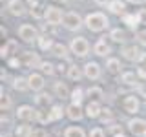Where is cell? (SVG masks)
I'll return each mask as SVG.
<instances>
[{
    "label": "cell",
    "instance_id": "44",
    "mask_svg": "<svg viewBox=\"0 0 146 137\" xmlns=\"http://www.w3.org/2000/svg\"><path fill=\"white\" fill-rule=\"evenodd\" d=\"M27 4L31 7H36V6H40V0H27Z\"/></svg>",
    "mask_w": 146,
    "mask_h": 137
},
{
    "label": "cell",
    "instance_id": "10",
    "mask_svg": "<svg viewBox=\"0 0 146 137\" xmlns=\"http://www.w3.org/2000/svg\"><path fill=\"white\" fill-rule=\"evenodd\" d=\"M84 75L88 77L90 80H97L100 77V66L97 62H88L84 66Z\"/></svg>",
    "mask_w": 146,
    "mask_h": 137
},
{
    "label": "cell",
    "instance_id": "6",
    "mask_svg": "<svg viewBox=\"0 0 146 137\" xmlns=\"http://www.w3.org/2000/svg\"><path fill=\"white\" fill-rule=\"evenodd\" d=\"M17 119H18V121H24V122L33 121V119H36V112L31 106L24 104V106H20V108L17 110Z\"/></svg>",
    "mask_w": 146,
    "mask_h": 137
},
{
    "label": "cell",
    "instance_id": "35",
    "mask_svg": "<svg viewBox=\"0 0 146 137\" xmlns=\"http://www.w3.org/2000/svg\"><path fill=\"white\" fill-rule=\"evenodd\" d=\"M0 108H2V112H6V110L11 108V99H9V95L2 93V102H0Z\"/></svg>",
    "mask_w": 146,
    "mask_h": 137
},
{
    "label": "cell",
    "instance_id": "29",
    "mask_svg": "<svg viewBox=\"0 0 146 137\" xmlns=\"http://www.w3.org/2000/svg\"><path fill=\"white\" fill-rule=\"evenodd\" d=\"M53 90H55V93H57L58 97H62V99L68 95V88H66V84H64V82H55Z\"/></svg>",
    "mask_w": 146,
    "mask_h": 137
},
{
    "label": "cell",
    "instance_id": "34",
    "mask_svg": "<svg viewBox=\"0 0 146 137\" xmlns=\"http://www.w3.org/2000/svg\"><path fill=\"white\" fill-rule=\"evenodd\" d=\"M38 68H40V70H42L44 73H48V75H53V73H55V70H53L55 66H53L51 62H40V66H38Z\"/></svg>",
    "mask_w": 146,
    "mask_h": 137
},
{
    "label": "cell",
    "instance_id": "26",
    "mask_svg": "<svg viewBox=\"0 0 146 137\" xmlns=\"http://www.w3.org/2000/svg\"><path fill=\"white\" fill-rule=\"evenodd\" d=\"M13 88L18 90V91H26V90H29V80L18 77V79H15V82H13Z\"/></svg>",
    "mask_w": 146,
    "mask_h": 137
},
{
    "label": "cell",
    "instance_id": "17",
    "mask_svg": "<svg viewBox=\"0 0 146 137\" xmlns=\"http://www.w3.org/2000/svg\"><path fill=\"white\" fill-rule=\"evenodd\" d=\"M66 112H68V117L71 119V121H80L82 119V112H80V106L79 104H70V106L66 108Z\"/></svg>",
    "mask_w": 146,
    "mask_h": 137
},
{
    "label": "cell",
    "instance_id": "25",
    "mask_svg": "<svg viewBox=\"0 0 146 137\" xmlns=\"http://www.w3.org/2000/svg\"><path fill=\"white\" fill-rule=\"evenodd\" d=\"M15 135L17 137H31V135H33V130H31L27 124H20V126H17Z\"/></svg>",
    "mask_w": 146,
    "mask_h": 137
},
{
    "label": "cell",
    "instance_id": "37",
    "mask_svg": "<svg viewBox=\"0 0 146 137\" xmlns=\"http://www.w3.org/2000/svg\"><path fill=\"white\" fill-rule=\"evenodd\" d=\"M90 137H104V130L102 128H93V130H90Z\"/></svg>",
    "mask_w": 146,
    "mask_h": 137
},
{
    "label": "cell",
    "instance_id": "15",
    "mask_svg": "<svg viewBox=\"0 0 146 137\" xmlns=\"http://www.w3.org/2000/svg\"><path fill=\"white\" fill-rule=\"evenodd\" d=\"M121 53H122L124 59H128V61H139V57H141V51H139L137 46H124Z\"/></svg>",
    "mask_w": 146,
    "mask_h": 137
},
{
    "label": "cell",
    "instance_id": "21",
    "mask_svg": "<svg viewBox=\"0 0 146 137\" xmlns=\"http://www.w3.org/2000/svg\"><path fill=\"white\" fill-rule=\"evenodd\" d=\"M110 39H111L113 42H124V40H126V33L121 29V27H117V29L110 31Z\"/></svg>",
    "mask_w": 146,
    "mask_h": 137
},
{
    "label": "cell",
    "instance_id": "41",
    "mask_svg": "<svg viewBox=\"0 0 146 137\" xmlns=\"http://www.w3.org/2000/svg\"><path fill=\"white\" fill-rule=\"evenodd\" d=\"M31 137H48V134H46L42 128H38V130H35V132H33V135H31Z\"/></svg>",
    "mask_w": 146,
    "mask_h": 137
},
{
    "label": "cell",
    "instance_id": "19",
    "mask_svg": "<svg viewBox=\"0 0 146 137\" xmlns=\"http://www.w3.org/2000/svg\"><path fill=\"white\" fill-rule=\"evenodd\" d=\"M38 48L42 49V51H49V49H53V46H55V42H53V39H49V37H46V35H42V37H38Z\"/></svg>",
    "mask_w": 146,
    "mask_h": 137
},
{
    "label": "cell",
    "instance_id": "16",
    "mask_svg": "<svg viewBox=\"0 0 146 137\" xmlns=\"http://www.w3.org/2000/svg\"><path fill=\"white\" fill-rule=\"evenodd\" d=\"M108 9H110V13H113V15H124L126 4L121 2V0H110V2H108Z\"/></svg>",
    "mask_w": 146,
    "mask_h": 137
},
{
    "label": "cell",
    "instance_id": "33",
    "mask_svg": "<svg viewBox=\"0 0 146 137\" xmlns=\"http://www.w3.org/2000/svg\"><path fill=\"white\" fill-rule=\"evenodd\" d=\"M82 88H75L71 91V100H73V104H80L82 102Z\"/></svg>",
    "mask_w": 146,
    "mask_h": 137
},
{
    "label": "cell",
    "instance_id": "30",
    "mask_svg": "<svg viewBox=\"0 0 146 137\" xmlns=\"http://www.w3.org/2000/svg\"><path fill=\"white\" fill-rule=\"evenodd\" d=\"M88 97H91L93 100H99L102 97V88H99V86H91L88 90Z\"/></svg>",
    "mask_w": 146,
    "mask_h": 137
},
{
    "label": "cell",
    "instance_id": "46",
    "mask_svg": "<svg viewBox=\"0 0 146 137\" xmlns=\"http://www.w3.org/2000/svg\"><path fill=\"white\" fill-rule=\"evenodd\" d=\"M128 2H131V4H143V2H146V0H128Z\"/></svg>",
    "mask_w": 146,
    "mask_h": 137
},
{
    "label": "cell",
    "instance_id": "45",
    "mask_svg": "<svg viewBox=\"0 0 146 137\" xmlns=\"http://www.w3.org/2000/svg\"><path fill=\"white\" fill-rule=\"evenodd\" d=\"M110 130H111V132H113V134H115V135H117V134H119V132H121V128H119V126H111V128H110Z\"/></svg>",
    "mask_w": 146,
    "mask_h": 137
},
{
    "label": "cell",
    "instance_id": "14",
    "mask_svg": "<svg viewBox=\"0 0 146 137\" xmlns=\"http://www.w3.org/2000/svg\"><path fill=\"white\" fill-rule=\"evenodd\" d=\"M100 112H102V108H100L99 100H90L88 106H86V115L90 119H97L100 117Z\"/></svg>",
    "mask_w": 146,
    "mask_h": 137
},
{
    "label": "cell",
    "instance_id": "40",
    "mask_svg": "<svg viewBox=\"0 0 146 137\" xmlns=\"http://www.w3.org/2000/svg\"><path fill=\"white\" fill-rule=\"evenodd\" d=\"M137 64H139V68H146V53H141L139 61H137Z\"/></svg>",
    "mask_w": 146,
    "mask_h": 137
},
{
    "label": "cell",
    "instance_id": "5",
    "mask_svg": "<svg viewBox=\"0 0 146 137\" xmlns=\"http://www.w3.org/2000/svg\"><path fill=\"white\" fill-rule=\"evenodd\" d=\"M18 37H20L24 42H33V40H38V31L31 24H22L18 27Z\"/></svg>",
    "mask_w": 146,
    "mask_h": 137
},
{
    "label": "cell",
    "instance_id": "11",
    "mask_svg": "<svg viewBox=\"0 0 146 137\" xmlns=\"http://www.w3.org/2000/svg\"><path fill=\"white\" fill-rule=\"evenodd\" d=\"M24 2L22 0H9L7 2V11L11 13L13 17H22L24 15Z\"/></svg>",
    "mask_w": 146,
    "mask_h": 137
},
{
    "label": "cell",
    "instance_id": "42",
    "mask_svg": "<svg viewBox=\"0 0 146 137\" xmlns=\"http://www.w3.org/2000/svg\"><path fill=\"white\" fill-rule=\"evenodd\" d=\"M102 112H104V115H102V121H110V119H111V113H110V112H111V110H102Z\"/></svg>",
    "mask_w": 146,
    "mask_h": 137
},
{
    "label": "cell",
    "instance_id": "38",
    "mask_svg": "<svg viewBox=\"0 0 146 137\" xmlns=\"http://www.w3.org/2000/svg\"><path fill=\"white\" fill-rule=\"evenodd\" d=\"M20 64H22V61L18 57H15V59H9V66L11 68H20Z\"/></svg>",
    "mask_w": 146,
    "mask_h": 137
},
{
    "label": "cell",
    "instance_id": "9",
    "mask_svg": "<svg viewBox=\"0 0 146 137\" xmlns=\"http://www.w3.org/2000/svg\"><path fill=\"white\" fill-rule=\"evenodd\" d=\"M93 53L99 55V57H106V55L111 53V46L106 42V39H100V40H97V42H95V46H93Z\"/></svg>",
    "mask_w": 146,
    "mask_h": 137
},
{
    "label": "cell",
    "instance_id": "43",
    "mask_svg": "<svg viewBox=\"0 0 146 137\" xmlns=\"http://www.w3.org/2000/svg\"><path fill=\"white\" fill-rule=\"evenodd\" d=\"M137 73H139V77L146 79V68H139V70H137Z\"/></svg>",
    "mask_w": 146,
    "mask_h": 137
},
{
    "label": "cell",
    "instance_id": "7",
    "mask_svg": "<svg viewBox=\"0 0 146 137\" xmlns=\"http://www.w3.org/2000/svg\"><path fill=\"white\" fill-rule=\"evenodd\" d=\"M139 99L133 97V95H128V97H124V100H122V108H124L126 113H137L139 112Z\"/></svg>",
    "mask_w": 146,
    "mask_h": 137
},
{
    "label": "cell",
    "instance_id": "8",
    "mask_svg": "<svg viewBox=\"0 0 146 137\" xmlns=\"http://www.w3.org/2000/svg\"><path fill=\"white\" fill-rule=\"evenodd\" d=\"M128 128L131 130V134L143 135V134H146V121L144 119H131V121L128 122Z\"/></svg>",
    "mask_w": 146,
    "mask_h": 137
},
{
    "label": "cell",
    "instance_id": "27",
    "mask_svg": "<svg viewBox=\"0 0 146 137\" xmlns=\"http://www.w3.org/2000/svg\"><path fill=\"white\" fill-rule=\"evenodd\" d=\"M35 102H36V106L46 108L49 102H51V97H49L48 93H40V95H36V97H35Z\"/></svg>",
    "mask_w": 146,
    "mask_h": 137
},
{
    "label": "cell",
    "instance_id": "31",
    "mask_svg": "<svg viewBox=\"0 0 146 137\" xmlns=\"http://www.w3.org/2000/svg\"><path fill=\"white\" fill-rule=\"evenodd\" d=\"M53 55H57V57H66V53H68V49H66V46L64 44H60V42H57L53 46Z\"/></svg>",
    "mask_w": 146,
    "mask_h": 137
},
{
    "label": "cell",
    "instance_id": "47",
    "mask_svg": "<svg viewBox=\"0 0 146 137\" xmlns=\"http://www.w3.org/2000/svg\"><path fill=\"white\" fill-rule=\"evenodd\" d=\"M53 2H60L62 4V2H68V0H53Z\"/></svg>",
    "mask_w": 146,
    "mask_h": 137
},
{
    "label": "cell",
    "instance_id": "36",
    "mask_svg": "<svg viewBox=\"0 0 146 137\" xmlns=\"http://www.w3.org/2000/svg\"><path fill=\"white\" fill-rule=\"evenodd\" d=\"M135 39H137V42H139V44L146 46V29H141V31H137V33H135Z\"/></svg>",
    "mask_w": 146,
    "mask_h": 137
},
{
    "label": "cell",
    "instance_id": "28",
    "mask_svg": "<svg viewBox=\"0 0 146 137\" xmlns=\"http://www.w3.org/2000/svg\"><path fill=\"white\" fill-rule=\"evenodd\" d=\"M36 121H38V122H42V124H46V122H51V115H49V112H48V110L40 108L38 112H36Z\"/></svg>",
    "mask_w": 146,
    "mask_h": 137
},
{
    "label": "cell",
    "instance_id": "18",
    "mask_svg": "<svg viewBox=\"0 0 146 137\" xmlns=\"http://www.w3.org/2000/svg\"><path fill=\"white\" fill-rule=\"evenodd\" d=\"M122 22H124L128 27L135 29V27L141 24V18H139V15H128V13H124V15H122Z\"/></svg>",
    "mask_w": 146,
    "mask_h": 137
},
{
    "label": "cell",
    "instance_id": "12",
    "mask_svg": "<svg viewBox=\"0 0 146 137\" xmlns=\"http://www.w3.org/2000/svg\"><path fill=\"white\" fill-rule=\"evenodd\" d=\"M20 61H22V64L24 66H40V61H38V55L36 53H33V51H24L22 53V57H20Z\"/></svg>",
    "mask_w": 146,
    "mask_h": 137
},
{
    "label": "cell",
    "instance_id": "32",
    "mask_svg": "<svg viewBox=\"0 0 146 137\" xmlns=\"http://www.w3.org/2000/svg\"><path fill=\"white\" fill-rule=\"evenodd\" d=\"M121 80L124 82V84H128V86L135 84V73H133V71H126V73H122Z\"/></svg>",
    "mask_w": 146,
    "mask_h": 137
},
{
    "label": "cell",
    "instance_id": "4",
    "mask_svg": "<svg viewBox=\"0 0 146 137\" xmlns=\"http://www.w3.org/2000/svg\"><path fill=\"white\" fill-rule=\"evenodd\" d=\"M46 20H48V24L51 26H58L64 22V15H62V9H58L57 6H48L46 7Z\"/></svg>",
    "mask_w": 146,
    "mask_h": 137
},
{
    "label": "cell",
    "instance_id": "24",
    "mask_svg": "<svg viewBox=\"0 0 146 137\" xmlns=\"http://www.w3.org/2000/svg\"><path fill=\"white\" fill-rule=\"evenodd\" d=\"M64 112H66V110H64L62 106H58V104L51 106V108H49V115H51V121H58V119H62Z\"/></svg>",
    "mask_w": 146,
    "mask_h": 137
},
{
    "label": "cell",
    "instance_id": "23",
    "mask_svg": "<svg viewBox=\"0 0 146 137\" xmlns=\"http://www.w3.org/2000/svg\"><path fill=\"white\" fill-rule=\"evenodd\" d=\"M106 68H108L110 73L117 75V73L121 71V61H119V59H110V61L106 62Z\"/></svg>",
    "mask_w": 146,
    "mask_h": 137
},
{
    "label": "cell",
    "instance_id": "3",
    "mask_svg": "<svg viewBox=\"0 0 146 137\" xmlns=\"http://www.w3.org/2000/svg\"><path fill=\"white\" fill-rule=\"evenodd\" d=\"M64 27L66 29H70V31H79L80 27H82V17L79 15V13H75V11H70V13H66L64 15Z\"/></svg>",
    "mask_w": 146,
    "mask_h": 137
},
{
    "label": "cell",
    "instance_id": "2",
    "mask_svg": "<svg viewBox=\"0 0 146 137\" xmlns=\"http://www.w3.org/2000/svg\"><path fill=\"white\" fill-rule=\"evenodd\" d=\"M70 49L73 55H77V57H86V55L90 53V42L84 39V37H75V39H71L70 42Z\"/></svg>",
    "mask_w": 146,
    "mask_h": 137
},
{
    "label": "cell",
    "instance_id": "20",
    "mask_svg": "<svg viewBox=\"0 0 146 137\" xmlns=\"http://www.w3.org/2000/svg\"><path fill=\"white\" fill-rule=\"evenodd\" d=\"M82 75H84V71H82V70H80L79 66H75V64H73V66H70V68H68V77H70L71 80H77V82H79Z\"/></svg>",
    "mask_w": 146,
    "mask_h": 137
},
{
    "label": "cell",
    "instance_id": "13",
    "mask_svg": "<svg viewBox=\"0 0 146 137\" xmlns=\"http://www.w3.org/2000/svg\"><path fill=\"white\" fill-rule=\"evenodd\" d=\"M27 80H29V88L33 91H40L44 88V77L40 75V73H31V75L27 77Z\"/></svg>",
    "mask_w": 146,
    "mask_h": 137
},
{
    "label": "cell",
    "instance_id": "39",
    "mask_svg": "<svg viewBox=\"0 0 146 137\" xmlns=\"http://www.w3.org/2000/svg\"><path fill=\"white\" fill-rule=\"evenodd\" d=\"M137 91H139L141 97H146V82H143V84L137 86Z\"/></svg>",
    "mask_w": 146,
    "mask_h": 137
},
{
    "label": "cell",
    "instance_id": "48",
    "mask_svg": "<svg viewBox=\"0 0 146 137\" xmlns=\"http://www.w3.org/2000/svg\"><path fill=\"white\" fill-rule=\"evenodd\" d=\"M115 137H124V135H122V134H117V135H115Z\"/></svg>",
    "mask_w": 146,
    "mask_h": 137
},
{
    "label": "cell",
    "instance_id": "1",
    "mask_svg": "<svg viewBox=\"0 0 146 137\" xmlns=\"http://www.w3.org/2000/svg\"><path fill=\"white\" fill-rule=\"evenodd\" d=\"M84 24H86V27H88L90 31H93V33H99V31H104V29L110 26V20H108V17L104 15V13L93 11V13H90V15L86 17Z\"/></svg>",
    "mask_w": 146,
    "mask_h": 137
},
{
    "label": "cell",
    "instance_id": "22",
    "mask_svg": "<svg viewBox=\"0 0 146 137\" xmlns=\"http://www.w3.org/2000/svg\"><path fill=\"white\" fill-rule=\"evenodd\" d=\"M64 137H86L84 135V130L79 126H70L66 128V132H64Z\"/></svg>",
    "mask_w": 146,
    "mask_h": 137
}]
</instances>
